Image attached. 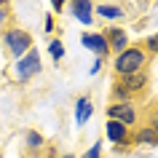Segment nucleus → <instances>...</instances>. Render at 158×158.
Wrapping results in <instances>:
<instances>
[{"label":"nucleus","mask_w":158,"mask_h":158,"mask_svg":"<svg viewBox=\"0 0 158 158\" xmlns=\"http://www.w3.org/2000/svg\"><path fill=\"white\" fill-rule=\"evenodd\" d=\"M123 86L129 89V91H137V89H142V86H145V78L131 73V75H126V78H123Z\"/></svg>","instance_id":"1a4fd4ad"},{"label":"nucleus","mask_w":158,"mask_h":158,"mask_svg":"<svg viewBox=\"0 0 158 158\" xmlns=\"http://www.w3.org/2000/svg\"><path fill=\"white\" fill-rule=\"evenodd\" d=\"M110 115L115 118L118 123H131L134 121V110H131V105H113V107H110Z\"/></svg>","instance_id":"39448f33"},{"label":"nucleus","mask_w":158,"mask_h":158,"mask_svg":"<svg viewBox=\"0 0 158 158\" xmlns=\"http://www.w3.org/2000/svg\"><path fill=\"white\" fill-rule=\"evenodd\" d=\"M67 158H73V156H67Z\"/></svg>","instance_id":"6ab92c4d"},{"label":"nucleus","mask_w":158,"mask_h":158,"mask_svg":"<svg viewBox=\"0 0 158 158\" xmlns=\"http://www.w3.org/2000/svg\"><path fill=\"white\" fill-rule=\"evenodd\" d=\"M0 3H3V0H0Z\"/></svg>","instance_id":"aec40b11"},{"label":"nucleus","mask_w":158,"mask_h":158,"mask_svg":"<svg viewBox=\"0 0 158 158\" xmlns=\"http://www.w3.org/2000/svg\"><path fill=\"white\" fill-rule=\"evenodd\" d=\"M86 48H91L97 56H105V51H107V40H105V35H83V40H81Z\"/></svg>","instance_id":"20e7f679"},{"label":"nucleus","mask_w":158,"mask_h":158,"mask_svg":"<svg viewBox=\"0 0 158 158\" xmlns=\"http://www.w3.org/2000/svg\"><path fill=\"white\" fill-rule=\"evenodd\" d=\"M142 62H145V54L139 48H129V51H121V56L115 59V70L121 75H131L134 70H139Z\"/></svg>","instance_id":"f257e3e1"},{"label":"nucleus","mask_w":158,"mask_h":158,"mask_svg":"<svg viewBox=\"0 0 158 158\" xmlns=\"http://www.w3.org/2000/svg\"><path fill=\"white\" fill-rule=\"evenodd\" d=\"M6 43H8V48L16 54V56H22L27 48H30V35H24V32H19V30H14V32H8L6 35Z\"/></svg>","instance_id":"7ed1b4c3"},{"label":"nucleus","mask_w":158,"mask_h":158,"mask_svg":"<svg viewBox=\"0 0 158 158\" xmlns=\"http://www.w3.org/2000/svg\"><path fill=\"white\" fill-rule=\"evenodd\" d=\"M48 51H51V56L56 59V62H59L62 56H64V46H62L59 40H54V43H51V46H48Z\"/></svg>","instance_id":"f8f14e48"},{"label":"nucleus","mask_w":158,"mask_h":158,"mask_svg":"<svg viewBox=\"0 0 158 158\" xmlns=\"http://www.w3.org/2000/svg\"><path fill=\"white\" fill-rule=\"evenodd\" d=\"M40 142H43V139H40V134H35V131L30 134V145H32V148H38Z\"/></svg>","instance_id":"2eb2a0df"},{"label":"nucleus","mask_w":158,"mask_h":158,"mask_svg":"<svg viewBox=\"0 0 158 158\" xmlns=\"http://www.w3.org/2000/svg\"><path fill=\"white\" fill-rule=\"evenodd\" d=\"M107 137H110V142H123L126 139V126L118 123V121H110L107 123Z\"/></svg>","instance_id":"6e6552de"},{"label":"nucleus","mask_w":158,"mask_h":158,"mask_svg":"<svg viewBox=\"0 0 158 158\" xmlns=\"http://www.w3.org/2000/svg\"><path fill=\"white\" fill-rule=\"evenodd\" d=\"M86 158H99V145H94V148L86 153Z\"/></svg>","instance_id":"dca6fc26"},{"label":"nucleus","mask_w":158,"mask_h":158,"mask_svg":"<svg viewBox=\"0 0 158 158\" xmlns=\"http://www.w3.org/2000/svg\"><path fill=\"white\" fill-rule=\"evenodd\" d=\"M148 48L150 51H158V35H150V38H148Z\"/></svg>","instance_id":"4468645a"},{"label":"nucleus","mask_w":158,"mask_h":158,"mask_svg":"<svg viewBox=\"0 0 158 158\" xmlns=\"http://www.w3.org/2000/svg\"><path fill=\"white\" fill-rule=\"evenodd\" d=\"M156 134H158V115H156Z\"/></svg>","instance_id":"a211bd4d"},{"label":"nucleus","mask_w":158,"mask_h":158,"mask_svg":"<svg viewBox=\"0 0 158 158\" xmlns=\"http://www.w3.org/2000/svg\"><path fill=\"white\" fill-rule=\"evenodd\" d=\"M99 14H102V16H107V19H118V16H123V11L115 8V6H99Z\"/></svg>","instance_id":"9b49d317"},{"label":"nucleus","mask_w":158,"mask_h":158,"mask_svg":"<svg viewBox=\"0 0 158 158\" xmlns=\"http://www.w3.org/2000/svg\"><path fill=\"white\" fill-rule=\"evenodd\" d=\"M73 14L81 19L83 24H89V22H91V3H89V0H75Z\"/></svg>","instance_id":"423d86ee"},{"label":"nucleus","mask_w":158,"mask_h":158,"mask_svg":"<svg viewBox=\"0 0 158 158\" xmlns=\"http://www.w3.org/2000/svg\"><path fill=\"white\" fill-rule=\"evenodd\" d=\"M62 3H64V0H51V6H54V8H62Z\"/></svg>","instance_id":"f3484780"},{"label":"nucleus","mask_w":158,"mask_h":158,"mask_svg":"<svg viewBox=\"0 0 158 158\" xmlns=\"http://www.w3.org/2000/svg\"><path fill=\"white\" fill-rule=\"evenodd\" d=\"M110 40H113V48H115V51H123L126 32H123V30H110Z\"/></svg>","instance_id":"9d476101"},{"label":"nucleus","mask_w":158,"mask_h":158,"mask_svg":"<svg viewBox=\"0 0 158 158\" xmlns=\"http://www.w3.org/2000/svg\"><path fill=\"white\" fill-rule=\"evenodd\" d=\"M156 137H158V134L153 131V129H148V131H142V134H139V142H145V145H153V142H156Z\"/></svg>","instance_id":"ddd939ff"},{"label":"nucleus","mask_w":158,"mask_h":158,"mask_svg":"<svg viewBox=\"0 0 158 158\" xmlns=\"http://www.w3.org/2000/svg\"><path fill=\"white\" fill-rule=\"evenodd\" d=\"M40 70V59H38V51H30L24 59H19L16 62V73L22 75V78H30V75H35Z\"/></svg>","instance_id":"f03ea898"},{"label":"nucleus","mask_w":158,"mask_h":158,"mask_svg":"<svg viewBox=\"0 0 158 158\" xmlns=\"http://www.w3.org/2000/svg\"><path fill=\"white\" fill-rule=\"evenodd\" d=\"M91 118V102L89 99H78V105H75V121L78 123H86Z\"/></svg>","instance_id":"0eeeda50"}]
</instances>
